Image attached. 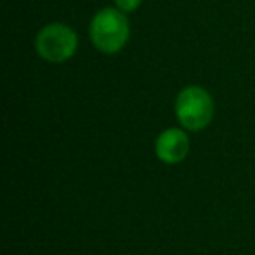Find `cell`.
I'll return each instance as SVG.
<instances>
[{
  "mask_svg": "<svg viewBox=\"0 0 255 255\" xmlns=\"http://www.w3.org/2000/svg\"><path fill=\"white\" fill-rule=\"evenodd\" d=\"M154 150L161 163L178 164L187 157L191 150V142L184 128H168L157 135Z\"/></svg>",
  "mask_w": 255,
  "mask_h": 255,
  "instance_id": "277c9868",
  "label": "cell"
},
{
  "mask_svg": "<svg viewBox=\"0 0 255 255\" xmlns=\"http://www.w3.org/2000/svg\"><path fill=\"white\" fill-rule=\"evenodd\" d=\"M215 105L213 98L201 86H185L175 98V116L187 131H201L212 123Z\"/></svg>",
  "mask_w": 255,
  "mask_h": 255,
  "instance_id": "7a4b0ae2",
  "label": "cell"
},
{
  "mask_svg": "<svg viewBox=\"0 0 255 255\" xmlns=\"http://www.w3.org/2000/svg\"><path fill=\"white\" fill-rule=\"evenodd\" d=\"M116 4L123 12H131L135 9H138V5L142 4V0H116Z\"/></svg>",
  "mask_w": 255,
  "mask_h": 255,
  "instance_id": "5b68a950",
  "label": "cell"
},
{
  "mask_svg": "<svg viewBox=\"0 0 255 255\" xmlns=\"http://www.w3.org/2000/svg\"><path fill=\"white\" fill-rule=\"evenodd\" d=\"M77 33L63 23L44 26L35 39V49L42 60L49 63H65L77 51Z\"/></svg>",
  "mask_w": 255,
  "mask_h": 255,
  "instance_id": "3957f363",
  "label": "cell"
},
{
  "mask_svg": "<svg viewBox=\"0 0 255 255\" xmlns=\"http://www.w3.org/2000/svg\"><path fill=\"white\" fill-rule=\"evenodd\" d=\"M93 46L105 54H116L128 44L129 23L121 9L105 7L96 12L89 25Z\"/></svg>",
  "mask_w": 255,
  "mask_h": 255,
  "instance_id": "6da1fadb",
  "label": "cell"
}]
</instances>
